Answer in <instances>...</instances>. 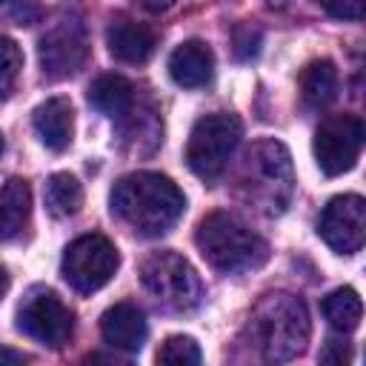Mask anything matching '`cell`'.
<instances>
[{
    "instance_id": "1",
    "label": "cell",
    "mask_w": 366,
    "mask_h": 366,
    "mask_svg": "<svg viewBox=\"0 0 366 366\" xmlns=\"http://www.w3.org/2000/svg\"><path fill=\"white\" fill-rule=\"evenodd\" d=\"M112 214L143 237L166 234L186 212L177 183L160 172H132L112 186Z\"/></svg>"
},
{
    "instance_id": "2",
    "label": "cell",
    "mask_w": 366,
    "mask_h": 366,
    "mask_svg": "<svg viewBox=\"0 0 366 366\" xmlns=\"http://www.w3.org/2000/svg\"><path fill=\"white\" fill-rule=\"evenodd\" d=\"M194 243L203 260L223 274H243L269 260V243L229 212H212L197 223Z\"/></svg>"
},
{
    "instance_id": "3",
    "label": "cell",
    "mask_w": 366,
    "mask_h": 366,
    "mask_svg": "<svg viewBox=\"0 0 366 366\" xmlns=\"http://www.w3.org/2000/svg\"><path fill=\"white\" fill-rule=\"evenodd\" d=\"M252 332H254L257 349L266 363L277 366V363L297 357L306 349L309 335H312L306 303L286 292L266 295L254 309Z\"/></svg>"
},
{
    "instance_id": "4",
    "label": "cell",
    "mask_w": 366,
    "mask_h": 366,
    "mask_svg": "<svg viewBox=\"0 0 366 366\" xmlns=\"http://www.w3.org/2000/svg\"><path fill=\"white\" fill-rule=\"evenodd\" d=\"M240 189L243 197L263 214H283L295 194V169L289 149L274 137L252 143L243 160Z\"/></svg>"
},
{
    "instance_id": "5",
    "label": "cell",
    "mask_w": 366,
    "mask_h": 366,
    "mask_svg": "<svg viewBox=\"0 0 366 366\" xmlns=\"http://www.w3.org/2000/svg\"><path fill=\"white\" fill-rule=\"evenodd\" d=\"M240 137H243V126H240L237 114H232V112L203 114L192 126V134L186 143L189 169L200 180L214 183L229 169V160L234 157V152L240 146Z\"/></svg>"
},
{
    "instance_id": "6",
    "label": "cell",
    "mask_w": 366,
    "mask_h": 366,
    "mask_svg": "<svg viewBox=\"0 0 366 366\" xmlns=\"http://www.w3.org/2000/svg\"><path fill=\"white\" fill-rule=\"evenodd\" d=\"M140 283L160 306L172 312H189L203 297L200 274L183 254L172 249L154 252L140 263Z\"/></svg>"
},
{
    "instance_id": "7",
    "label": "cell",
    "mask_w": 366,
    "mask_h": 366,
    "mask_svg": "<svg viewBox=\"0 0 366 366\" xmlns=\"http://www.w3.org/2000/svg\"><path fill=\"white\" fill-rule=\"evenodd\" d=\"M117 266H120V254L114 243L106 234L92 232V234H80L66 246L60 260V274L74 292L92 295L114 277Z\"/></svg>"
},
{
    "instance_id": "8",
    "label": "cell",
    "mask_w": 366,
    "mask_h": 366,
    "mask_svg": "<svg viewBox=\"0 0 366 366\" xmlns=\"http://www.w3.org/2000/svg\"><path fill=\"white\" fill-rule=\"evenodd\" d=\"M17 329L49 349H60L74 332V315L57 292L37 286L17 306Z\"/></svg>"
},
{
    "instance_id": "9",
    "label": "cell",
    "mask_w": 366,
    "mask_h": 366,
    "mask_svg": "<svg viewBox=\"0 0 366 366\" xmlns=\"http://www.w3.org/2000/svg\"><path fill=\"white\" fill-rule=\"evenodd\" d=\"M363 149V120L357 114H332L315 132V160L326 177H337L355 169Z\"/></svg>"
},
{
    "instance_id": "10",
    "label": "cell",
    "mask_w": 366,
    "mask_h": 366,
    "mask_svg": "<svg viewBox=\"0 0 366 366\" xmlns=\"http://www.w3.org/2000/svg\"><path fill=\"white\" fill-rule=\"evenodd\" d=\"M37 57H40V69L49 80H66L74 77L86 57H89V34L80 17L66 14L60 17L43 37L37 46Z\"/></svg>"
},
{
    "instance_id": "11",
    "label": "cell",
    "mask_w": 366,
    "mask_h": 366,
    "mask_svg": "<svg viewBox=\"0 0 366 366\" xmlns=\"http://www.w3.org/2000/svg\"><path fill=\"white\" fill-rule=\"evenodd\" d=\"M317 234L337 254H355L366 237V203L360 194L332 197L317 220Z\"/></svg>"
},
{
    "instance_id": "12",
    "label": "cell",
    "mask_w": 366,
    "mask_h": 366,
    "mask_svg": "<svg viewBox=\"0 0 366 366\" xmlns=\"http://www.w3.org/2000/svg\"><path fill=\"white\" fill-rule=\"evenodd\" d=\"M106 46L109 54L120 63L140 66L146 63L157 49V31L149 23H137L129 17H117L106 29Z\"/></svg>"
},
{
    "instance_id": "13",
    "label": "cell",
    "mask_w": 366,
    "mask_h": 366,
    "mask_svg": "<svg viewBox=\"0 0 366 366\" xmlns=\"http://www.w3.org/2000/svg\"><path fill=\"white\" fill-rule=\"evenodd\" d=\"M100 335L106 343H112L114 349H123V352H137L146 337H149V323H146V315L123 300V303H114L103 312L100 317Z\"/></svg>"
},
{
    "instance_id": "14",
    "label": "cell",
    "mask_w": 366,
    "mask_h": 366,
    "mask_svg": "<svg viewBox=\"0 0 366 366\" xmlns=\"http://www.w3.org/2000/svg\"><path fill=\"white\" fill-rule=\"evenodd\" d=\"M34 132L40 143L51 152H66L74 134V109L69 97H49L31 112Z\"/></svg>"
},
{
    "instance_id": "15",
    "label": "cell",
    "mask_w": 366,
    "mask_h": 366,
    "mask_svg": "<svg viewBox=\"0 0 366 366\" xmlns=\"http://www.w3.org/2000/svg\"><path fill=\"white\" fill-rule=\"evenodd\" d=\"M89 103H92V109H97L100 114L112 117L120 126L140 103V92L123 74H100L89 86Z\"/></svg>"
},
{
    "instance_id": "16",
    "label": "cell",
    "mask_w": 366,
    "mask_h": 366,
    "mask_svg": "<svg viewBox=\"0 0 366 366\" xmlns=\"http://www.w3.org/2000/svg\"><path fill=\"white\" fill-rule=\"evenodd\" d=\"M214 74V54L203 40H186L169 54V77L183 89H200Z\"/></svg>"
},
{
    "instance_id": "17",
    "label": "cell",
    "mask_w": 366,
    "mask_h": 366,
    "mask_svg": "<svg viewBox=\"0 0 366 366\" xmlns=\"http://www.w3.org/2000/svg\"><path fill=\"white\" fill-rule=\"evenodd\" d=\"M31 212V186L23 177H11L0 186V243L20 234Z\"/></svg>"
},
{
    "instance_id": "18",
    "label": "cell",
    "mask_w": 366,
    "mask_h": 366,
    "mask_svg": "<svg viewBox=\"0 0 366 366\" xmlns=\"http://www.w3.org/2000/svg\"><path fill=\"white\" fill-rule=\"evenodd\" d=\"M337 69L332 60H312L300 71V97L309 109H326L337 97Z\"/></svg>"
},
{
    "instance_id": "19",
    "label": "cell",
    "mask_w": 366,
    "mask_h": 366,
    "mask_svg": "<svg viewBox=\"0 0 366 366\" xmlns=\"http://www.w3.org/2000/svg\"><path fill=\"white\" fill-rule=\"evenodd\" d=\"M323 309V317L329 320L332 329H337L340 335L346 332H355L360 326V317H363V303H360V295L349 286H340L335 292H329L320 303Z\"/></svg>"
},
{
    "instance_id": "20",
    "label": "cell",
    "mask_w": 366,
    "mask_h": 366,
    "mask_svg": "<svg viewBox=\"0 0 366 366\" xmlns=\"http://www.w3.org/2000/svg\"><path fill=\"white\" fill-rule=\"evenodd\" d=\"M46 206L54 217H71L83 206V186L74 174L57 172L46 183Z\"/></svg>"
},
{
    "instance_id": "21",
    "label": "cell",
    "mask_w": 366,
    "mask_h": 366,
    "mask_svg": "<svg viewBox=\"0 0 366 366\" xmlns=\"http://www.w3.org/2000/svg\"><path fill=\"white\" fill-rule=\"evenodd\" d=\"M157 366H203V352H200L194 337L172 335L160 343Z\"/></svg>"
},
{
    "instance_id": "22",
    "label": "cell",
    "mask_w": 366,
    "mask_h": 366,
    "mask_svg": "<svg viewBox=\"0 0 366 366\" xmlns=\"http://www.w3.org/2000/svg\"><path fill=\"white\" fill-rule=\"evenodd\" d=\"M23 69V51L11 37L0 34V100H6Z\"/></svg>"
},
{
    "instance_id": "23",
    "label": "cell",
    "mask_w": 366,
    "mask_h": 366,
    "mask_svg": "<svg viewBox=\"0 0 366 366\" xmlns=\"http://www.w3.org/2000/svg\"><path fill=\"white\" fill-rule=\"evenodd\" d=\"M352 363V343L346 337H329L320 349L317 366H349Z\"/></svg>"
},
{
    "instance_id": "24",
    "label": "cell",
    "mask_w": 366,
    "mask_h": 366,
    "mask_svg": "<svg viewBox=\"0 0 366 366\" xmlns=\"http://www.w3.org/2000/svg\"><path fill=\"white\" fill-rule=\"evenodd\" d=\"M257 46H260V31L252 29V26H240L234 29V54L240 60H249L257 54Z\"/></svg>"
},
{
    "instance_id": "25",
    "label": "cell",
    "mask_w": 366,
    "mask_h": 366,
    "mask_svg": "<svg viewBox=\"0 0 366 366\" xmlns=\"http://www.w3.org/2000/svg\"><path fill=\"white\" fill-rule=\"evenodd\" d=\"M0 11L9 14L17 26H31V23L40 17V9H37V6H3Z\"/></svg>"
},
{
    "instance_id": "26",
    "label": "cell",
    "mask_w": 366,
    "mask_h": 366,
    "mask_svg": "<svg viewBox=\"0 0 366 366\" xmlns=\"http://www.w3.org/2000/svg\"><path fill=\"white\" fill-rule=\"evenodd\" d=\"M323 11L332 14V17H337V20H360L363 6L360 3H352V6H326Z\"/></svg>"
},
{
    "instance_id": "27",
    "label": "cell",
    "mask_w": 366,
    "mask_h": 366,
    "mask_svg": "<svg viewBox=\"0 0 366 366\" xmlns=\"http://www.w3.org/2000/svg\"><path fill=\"white\" fill-rule=\"evenodd\" d=\"M29 357L11 346H0V366H26Z\"/></svg>"
},
{
    "instance_id": "28",
    "label": "cell",
    "mask_w": 366,
    "mask_h": 366,
    "mask_svg": "<svg viewBox=\"0 0 366 366\" xmlns=\"http://www.w3.org/2000/svg\"><path fill=\"white\" fill-rule=\"evenodd\" d=\"M86 366H134V363L117 360V357H112V355H92V357H86Z\"/></svg>"
},
{
    "instance_id": "29",
    "label": "cell",
    "mask_w": 366,
    "mask_h": 366,
    "mask_svg": "<svg viewBox=\"0 0 366 366\" xmlns=\"http://www.w3.org/2000/svg\"><path fill=\"white\" fill-rule=\"evenodd\" d=\"M6 289H9V274H6V269L0 266V297L6 295Z\"/></svg>"
},
{
    "instance_id": "30",
    "label": "cell",
    "mask_w": 366,
    "mask_h": 366,
    "mask_svg": "<svg viewBox=\"0 0 366 366\" xmlns=\"http://www.w3.org/2000/svg\"><path fill=\"white\" fill-rule=\"evenodd\" d=\"M0 152H3V134H0Z\"/></svg>"
}]
</instances>
